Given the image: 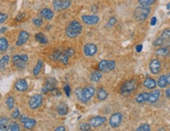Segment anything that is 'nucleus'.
Listing matches in <instances>:
<instances>
[{
  "instance_id": "nucleus-1",
  "label": "nucleus",
  "mask_w": 170,
  "mask_h": 131,
  "mask_svg": "<svg viewBox=\"0 0 170 131\" xmlns=\"http://www.w3.org/2000/svg\"><path fill=\"white\" fill-rule=\"evenodd\" d=\"M77 99L82 103H88L95 95V89L93 87H86L84 88H77L74 91Z\"/></svg>"
},
{
  "instance_id": "nucleus-2",
  "label": "nucleus",
  "mask_w": 170,
  "mask_h": 131,
  "mask_svg": "<svg viewBox=\"0 0 170 131\" xmlns=\"http://www.w3.org/2000/svg\"><path fill=\"white\" fill-rule=\"evenodd\" d=\"M83 26L79 21H72L67 25L65 29V34L70 39H74L79 36L80 34L82 32Z\"/></svg>"
},
{
  "instance_id": "nucleus-3",
  "label": "nucleus",
  "mask_w": 170,
  "mask_h": 131,
  "mask_svg": "<svg viewBox=\"0 0 170 131\" xmlns=\"http://www.w3.org/2000/svg\"><path fill=\"white\" fill-rule=\"evenodd\" d=\"M137 87H138V83H137L136 80L132 79L127 80L122 84L120 89V93L121 95L125 96V97L129 96L131 94H132L134 91H136Z\"/></svg>"
},
{
  "instance_id": "nucleus-4",
  "label": "nucleus",
  "mask_w": 170,
  "mask_h": 131,
  "mask_svg": "<svg viewBox=\"0 0 170 131\" xmlns=\"http://www.w3.org/2000/svg\"><path fill=\"white\" fill-rule=\"evenodd\" d=\"M13 62L14 65L19 69H24L27 65V62L29 60V56L27 54L14 55L12 58Z\"/></svg>"
},
{
  "instance_id": "nucleus-5",
  "label": "nucleus",
  "mask_w": 170,
  "mask_h": 131,
  "mask_svg": "<svg viewBox=\"0 0 170 131\" xmlns=\"http://www.w3.org/2000/svg\"><path fill=\"white\" fill-rule=\"evenodd\" d=\"M150 13V8L149 6H140L135 10L134 16L138 21H144L148 17Z\"/></svg>"
},
{
  "instance_id": "nucleus-6",
  "label": "nucleus",
  "mask_w": 170,
  "mask_h": 131,
  "mask_svg": "<svg viewBox=\"0 0 170 131\" xmlns=\"http://www.w3.org/2000/svg\"><path fill=\"white\" fill-rule=\"evenodd\" d=\"M116 67V63L113 60H102L98 64V69L101 72H109Z\"/></svg>"
},
{
  "instance_id": "nucleus-7",
  "label": "nucleus",
  "mask_w": 170,
  "mask_h": 131,
  "mask_svg": "<svg viewBox=\"0 0 170 131\" xmlns=\"http://www.w3.org/2000/svg\"><path fill=\"white\" fill-rule=\"evenodd\" d=\"M52 5L54 10L59 12L68 9L71 6V1L70 0H53Z\"/></svg>"
},
{
  "instance_id": "nucleus-8",
  "label": "nucleus",
  "mask_w": 170,
  "mask_h": 131,
  "mask_svg": "<svg viewBox=\"0 0 170 131\" xmlns=\"http://www.w3.org/2000/svg\"><path fill=\"white\" fill-rule=\"evenodd\" d=\"M43 96L41 94H36L31 97L29 101V106L31 109L35 110L40 108L43 104Z\"/></svg>"
},
{
  "instance_id": "nucleus-9",
  "label": "nucleus",
  "mask_w": 170,
  "mask_h": 131,
  "mask_svg": "<svg viewBox=\"0 0 170 131\" xmlns=\"http://www.w3.org/2000/svg\"><path fill=\"white\" fill-rule=\"evenodd\" d=\"M57 80L54 78H48L46 79L44 83V85H43V88H42L41 91L43 94H47L48 92H50L52 90H54V88H56V86H57Z\"/></svg>"
},
{
  "instance_id": "nucleus-10",
  "label": "nucleus",
  "mask_w": 170,
  "mask_h": 131,
  "mask_svg": "<svg viewBox=\"0 0 170 131\" xmlns=\"http://www.w3.org/2000/svg\"><path fill=\"white\" fill-rule=\"evenodd\" d=\"M122 118H123V115L120 112H117V113L113 114L109 118V126L112 128H117L121 123Z\"/></svg>"
},
{
  "instance_id": "nucleus-11",
  "label": "nucleus",
  "mask_w": 170,
  "mask_h": 131,
  "mask_svg": "<svg viewBox=\"0 0 170 131\" xmlns=\"http://www.w3.org/2000/svg\"><path fill=\"white\" fill-rule=\"evenodd\" d=\"M75 54V50L73 48H69L67 50H65L62 51L61 56L60 57L59 61L61 62L65 65H68L69 64V60L70 57H72Z\"/></svg>"
},
{
  "instance_id": "nucleus-12",
  "label": "nucleus",
  "mask_w": 170,
  "mask_h": 131,
  "mask_svg": "<svg viewBox=\"0 0 170 131\" xmlns=\"http://www.w3.org/2000/svg\"><path fill=\"white\" fill-rule=\"evenodd\" d=\"M98 51V48L96 45L94 43H87L84 46V53L87 57H93L94 55L96 54Z\"/></svg>"
},
{
  "instance_id": "nucleus-13",
  "label": "nucleus",
  "mask_w": 170,
  "mask_h": 131,
  "mask_svg": "<svg viewBox=\"0 0 170 131\" xmlns=\"http://www.w3.org/2000/svg\"><path fill=\"white\" fill-rule=\"evenodd\" d=\"M20 122L23 124L24 127L28 129H32L36 125V120H35L34 119L28 118L25 115H22L20 117Z\"/></svg>"
},
{
  "instance_id": "nucleus-14",
  "label": "nucleus",
  "mask_w": 170,
  "mask_h": 131,
  "mask_svg": "<svg viewBox=\"0 0 170 131\" xmlns=\"http://www.w3.org/2000/svg\"><path fill=\"white\" fill-rule=\"evenodd\" d=\"M81 20L84 24L88 25H96L99 22V17L96 15H83L81 17Z\"/></svg>"
},
{
  "instance_id": "nucleus-15",
  "label": "nucleus",
  "mask_w": 170,
  "mask_h": 131,
  "mask_svg": "<svg viewBox=\"0 0 170 131\" xmlns=\"http://www.w3.org/2000/svg\"><path fill=\"white\" fill-rule=\"evenodd\" d=\"M149 67H150V72L152 73V74H158L161 70V62H160L158 59H154V60H152L150 61Z\"/></svg>"
},
{
  "instance_id": "nucleus-16",
  "label": "nucleus",
  "mask_w": 170,
  "mask_h": 131,
  "mask_svg": "<svg viewBox=\"0 0 170 131\" xmlns=\"http://www.w3.org/2000/svg\"><path fill=\"white\" fill-rule=\"evenodd\" d=\"M29 37H30V35H29V32H26V31H21L19 32V35H18V39H17L16 46H21L24 45L29 40Z\"/></svg>"
},
{
  "instance_id": "nucleus-17",
  "label": "nucleus",
  "mask_w": 170,
  "mask_h": 131,
  "mask_svg": "<svg viewBox=\"0 0 170 131\" xmlns=\"http://www.w3.org/2000/svg\"><path fill=\"white\" fill-rule=\"evenodd\" d=\"M15 89L19 92H25L29 88V84L25 79H19L14 84Z\"/></svg>"
},
{
  "instance_id": "nucleus-18",
  "label": "nucleus",
  "mask_w": 170,
  "mask_h": 131,
  "mask_svg": "<svg viewBox=\"0 0 170 131\" xmlns=\"http://www.w3.org/2000/svg\"><path fill=\"white\" fill-rule=\"evenodd\" d=\"M106 122V118L103 116H95L93 117L90 120V125L91 127H99L103 125Z\"/></svg>"
},
{
  "instance_id": "nucleus-19",
  "label": "nucleus",
  "mask_w": 170,
  "mask_h": 131,
  "mask_svg": "<svg viewBox=\"0 0 170 131\" xmlns=\"http://www.w3.org/2000/svg\"><path fill=\"white\" fill-rule=\"evenodd\" d=\"M40 16L43 19L47 20V21H51L54 17V11L50 8H44V9L41 10V11L40 12Z\"/></svg>"
},
{
  "instance_id": "nucleus-20",
  "label": "nucleus",
  "mask_w": 170,
  "mask_h": 131,
  "mask_svg": "<svg viewBox=\"0 0 170 131\" xmlns=\"http://www.w3.org/2000/svg\"><path fill=\"white\" fill-rule=\"evenodd\" d=\"M160 96H161V91L159 90H154L150 94H149V98L147 101L150 104H154L159 100Z\"/></svg>"
},
{
  "instance_id": "nucleus-21",
  "label": "nucleus",
  "mask_w": 170,
  "mask_h": 131,
  "mask_svg": "<svg viewBox=\"0 0 170 131\" xmlns=\"http://www.w3.org/2000/svg\"><path fill=\"white\" fill-rule=\"evenodd\" d=\"M10 62V56L9 55H5L2 58L0 59V71L3 72L6 68V66L8 65Z\"/></svg>"
},
{
  "instance_id": "nucleus-22",
  "label": "nucleus",
  "mask_w": 170,
  "mask_h": 131,
  "mask_svg": "<svg viewBox=\"0 0 170 131\" xmlns=\"http://www.w3.org/2000/svg\"><path fill=\"white\" fill-rule=\"evenodd\" d=\"M57 112L60 115H65L69 112V107L67 106L66 104L65 103H61L57 105Z\"/></svg>"
},
{
  "instance_id": "nucleus-23",
  "label": "nucleus",
  "mask_w": 170,
  "mask_h": 131,
  "mask_svg": "<svg viewBox=\"0 0 170 131\" xmlns=\"http://www.w3.org/2000/svg\"><path fill=\"white\" fill-rule=\"evenodd\" d=\"M35 39L41 44H47L48 43L47 36H45L43 32H38V33L35 34Z\"/></svg>"
},
{
  "instance_id": "nucleus-24",
  "label": "nucleus",
  "mask_w": 170,
  "mask_h": 131,
  "mask_svg": "<svg viewBox=\"0 0 170 131\" xmlns=\"http://www.w3.org/2000/svg\"><path fill=\"white\" fill-rule=\"evenodd\" d=\"M149 98V94L148 93H141V94H138V95L136 96V102L139 103V104H143V103H145L146 101H148Z\"/></svg>"
},
{
  "instance_id": "nucleus-25",
  "label": "nucleus",
  "mask_w": 170,
  "mask_h": 131,
  "mask_svg": "<svg viewBox=\"0 0 170 131\" xmlns=\"http://www.w3.org/2000/svg\"><path fill=\"white\" fill-rule=\"evenodd\" d=\"M143 85L149 90H152L156 87V82L154 79L147 78L143 82Z\"/></svg>"
},
{
  "instance_id": "nucleus-26",
  "label": "nucleus",
  "mask_w": 170,
  "mask_h": 131,
  "mask_svg": "<svg viewBox=\"0 0 170 131\" xmlns=\"http://www.w3.org/2000/svg\"><path fill=\"white\" fill-rule=\"evenodd\" d=\"M96 95H97V98H98V100L101 101H105L108 97L107 92H106L103 88L99 89L96 92Z\"/></svg>"
},
{
  "instance_id": "nucleus-27",
  "label": "nucleus",
  "mask_w": 170,
  "mask_h": 131,
  "mask_svg": "<svg viewBox=\"0 0 170 131\" xmlns=\"http://www.w3.org/2000/svg\"><path fill=\"white\" fill-rule=\"evenodd\" d=\"M102 73L101 71H95L91 73V75H90V79L91 82L93 83H98V82L100 81V79H102Z\"/></svg>"
},
{
  "instance_id": "nucleus-28",
  "label": "nucleus",
  "mask_w": 170,
  "mask_h": 131,
  "mask_svg": "<svg viewBox=\"0 0 170 131\" xmlns=\"http://www.w3.org/2000/svg\"><path fill=\"white\" fill-rule=\"evenodd\" d=\"M43 62L42 60H39L37 61V63H36V64L35 65L34 68H33V75H34L35 76H37L38 75L40 74V71H41L42 70V67H43Z\"/></svg>"
},
{
  "instance_id": "nucleus-29",
  "label": "nucleus",
  "mask_w": 170,
  "mask_h": 131,
  "mask_svg": "<svg viewBox=\"0 0 170 131\" xmlns=\"http://www.w3.org/2000/svg\"><path fill=\"white\" fill-rule=\"evenodd\" d=\"M9 122V119L6 116L0 118V130H8L7 124Z\"/></svg>"
},
{
  "instance_id": "nucleus-30",
  "label": "nucleus",
  "mask_w": 170,
  "mask_h": 131,
  "mask_svg": "<svg viewBox=\"0 0 170 131\" xmlns=\"http://www.w3.org/2000/svg\"><path fill=\"white\" fill-rule=\"evenodd\" d=\"M63 50H54L51 54L50 55V58L53 61H57V60H60V57L61 56V53H62Z\"/></svg>"
},
{
  "instance_id": "nucleus-31",
  "label": "nucleus",
  "mask_w": 170,
  "mask_h": 131,
  "mask_svg": "<svg viewBox=\"0 0 170 131\" xmlns=\"http://www.w3.org/2000/svg\"><path fill=\"white\" fill-rule=\"evenodd\" d=\"M169 50H168V48L166 47H162V48H159L158 50H156L155 53L159 57H166L169 54Z\"/></svg>"
},
{
  "instance_id": "nucleus-32",
  "label": "nucleus",
  "mask_w": 170,
  "mask_h": 131,
  "mask_svg": "<svg viewBox=\"0 0 170 131\" xmlns=\"http://www.w3.org/2000/svg\"><path fill=\"white\" fill-rule=\"evenodd\" d=\"M8 46H9V43H8L7 39L4 37L0 38V51L6 50Z\"/></svg>"
},
{
  "instance_id": "nucleus-33",
  "label": "nucleus",
  "mask_w": 170,
  "mask_h": 131,
  "mask_svg": "<svg viewBox=\"0 0 170 131\" xmlns=\"http://www.w3.org/2000/svg\"><path fill=\"white\" fill-rule=\"evenodd\" d=\"M167 79L166 75H162L159 77L158 81V86L160 87V88H165L167 86Z\"/></svg>"
},
{
  "instance_id": "nucleus-34",
  "label": "nucleus",
  "mask_w": 170,
  "mask_h": 131,
  "mask_svg": "<svg viewBox=\"0 0 170 131\" xmlns=\"http://www.w3.org/2000/svg\"><path fill=\"white\" fill-rule=\"evenodd\" d=\"M14 99L13 98L12 96H9L6 99V105L7 107V108L9 110H12L13 108H14Z\"/></svg>"
},
{
  "instance_id": "nucleus-35",
  "label": "nucleus",
  "mask_w": 170,
  "mask_h": 131,
  "mask_svg": "<svg viewBox=\"0 0 170 131\" xmlns=\"http://www.w3.org/2000/svg\"><path fill=\"white\" fill-rule=\"evenodd\" d=\"M160 38L163 40V42L170 40V29H167L161 32Z\"/></svg>"
},
{
  "instance_id": "nucleus-36",
  "label": "nucleus",
  "mask_w": 170,
  "mask_h": 131,
  "mask_svg": "<svg viewBox=\"0 0 170 131\" xmlns=\"http://www.w3.org/2000/svg\"><path fill=\"white\" fill-rule=\"evenodd\" d=\"M8 130L10 131H19L21 130V126L19 124H18L15 122H12L10 123L8 126Z\"/></svg>"
},
{
  "instance_id": "nucleus-37",
  "label": "nucleus",
  "mask_w": 170,
  "mask_h": 131,
  "mask_svg": "<svg viewBox=\"0 0 170 131\" xmlns=\"http://www.w3.org/2000/svg\"><path fill=\"white\" fill-rule=\"evenodd\" d=\"M32 24L35 25L37 28H40L43 25V20L42 17H35L32 20Z\"/></svg>"
},
{
  "instance_id": "nucleus-38",
  "label": "nucleus",
  "mask_w": 170,
  "mask_h": 131,
  "mask_svg": "<svg viewBox=\"0 0 170 131\" xmlns=\"http://www.w3.org/2000/svg\"><path fill=\"white\" fill-rule=\"evenodd\" d=\"M155 1L156 0H138L139 3L143 6H149L150 5H153Z\"/></svg>"
},
{
  "instance_id": "nucleus-39",
  "label": "nucleus",
  "mask_w": 170,
  "mask_h": 131,
  "mask_svg": "<svg viewBox=\"0 0 170 131\" xmlns=\"http://www.w3.org/2000/svg\"><path fill=\"white\" fill-rule=\"evenodd\" d=\"M117 23V19L116 17H112L109 18V20L108 21L107 24L106 25V28H108V29H110V28H112V27H113L115 25V24Z\"/></svg>"
},
{
  "instance_id": "nucleus-40",
  "label": "nucleus",
  "mask_w": 170,
  "mask_h": 131,
  "mask_svg": "<svg viewBox=\"0 0 170 131\" xmlns=\"http://www.w3.org/2000/svg\"><path fill=\"white\" fill-rule=\"evenodd\" d=\"M91 125L88 123H86V122H83L81 126H80V129L82 131H89L91 130Z\"/></svg>"
},
{
  "instance_id": "nucleus-41",
  "label": "nucleus",
  "mask_w": 170,
  "mask_h": 131,
  "mask_svg": "<svg viewBox=\"0 0 170 131\" xmlns=\"http://www.w3.org/2000/svg\"><path fill=\"white\" fill-rule=\"evenodd\" d=\"M136 130L137 131H150V127L148 124L144 123V124H143V125H141V126H139V127L136 129Z\"/></svg>"
},
{
  "instance_id": "nucleus-42",
  "label": "nucleus",
  "mask_w": 170,
  "mask_h": 131,
  "mask_svg": "<svg viewBox=\"0 0 170 131\" xmlns=\"http://www.w3.org/2000/svg\"><path fill=\"white\" fill-rule=\"evenodd\" d=\"M10 117L14 119H17L18 118H19V117H20V111H19V109H18V108H16V109L12 112Z\"/></svg>"
},
{
  "instance_id": "nucleus-43",
  "label": "nucleus",
  "mask_w": 170,
  "mask_h": 131,
  "mask_svg": "<svg viewBox=\"0 0 170 131\" xmlns=\"http://www.w3.org/2000/svg\"><path fill=\"white\" fill-rule=\"evenodd\" d=\"M164 43V42H163L162 39H161L160 37L157 38V39H155V40L154 41V43H153V45H154V46H161V45Z\"/></svg>"
},
{
  "instance_id": "nucleus-44",
  "label": "nucleus",
  "mask_w": 170,
  "mask_h": 131,
  "mask_svg": "<svg viewBox=\"0 0 170 131\" xmlns=\"http://www.w3.org/2000/svg\"><path fill=\"white\" fill-rule=\"evenodd\" d=\"M8 19V15L0 12V24H2Z\"/></svg>"
},
{
  "instance_id": "nucleus-45",
  "label": "nucleus",
  "mask_w": 170,
  "mask_h": 131,
  "mask_svg": "<svg viewBox=\"0 0 170 131\" xmlns=\"http://www.w3.org/2000/svg\"><path fill=\"white\" fill-rule=\"evenodd\" d=\"M25 17V13H22L20 14L17 15L16 17H15V21H22V20Z\"/></svg>"
},
{
  "instance_id": "nucleus-46",
  "label": "nucleus",
  "mask_w": 170,
  "mask_h": 131,
  "mask_svg": "<svg viewBox=\"0 0 170 131\" xmlns=\"http://www.w3.org/2000/svg\"><path fill=\"white\" fill-rule=\"evenodd\" d=\"M64 92L66 94L67 97H69L70 94H71V88H70L69 85H65L64 87Z\"/></svg>"
},
{
  "instance_id": "nucleus-47",
  "label": "nucleus",
  "mask_w": 170,
  "mask_h": 131,
  "mask_svg": "<svg viewBox=\"0 0 170 131\" xmlns=\"http://www.w3.org/2000/svg\"><path fill=\"white\" fill-rule=\"evenodd\" d=\"M50 93H51L52 95L54 96V97H58V96H61V92H60L59 90L57 88H54V90H52V91H50Z\"/></svg>"
},
{
  "instance_id": "nucleus-48",
  "label": "nucleus",
  "mask_w": 170,
  "mask_h": 131,
  "mask_svg": "<svg viewBox=\"0 0 170 131\" xmlns=\"http://www.w3.org/2000/svg\"><path fill=\"white\" fill-rule=\"evenodd\" d=\"M156 23H157V17H153L151 18V21H150V25L151 26H154L156 25Z\"/></svg>"
},
{
  "instance_id": "nucleus-49",
  "label": "nucleus",
  "mask_w": 170,
  "mask_h": 131,
  "mask_svg": "<svg viewBox=\"0 0 170 131\" xmlns=\"http://www.w3.org/2000/svg\"><path fill=\"white\" fill-rule=\"evenodd\" d=\"M136 50L137 53H140V52L142 51V50H143V46H142L141 44L137 45V46H136Z\"/></svg>"
},
{
  "instance_id": "nucleus-50",
  "label": "nucleus",
  "mask_w": 170,
  "mask_h": 131,
  "mask_svg": "<svg viewBox=\"0 0 170 131\" xmlns=\"http://www.w3.org/2000/svg\"><path fill=\"white\" fill-rule=\"evenodd\" d=\"M97 10H98V6H97L96 5H93L92 6H91V11L93 13L97 12Z\"/></svg>"
},
{
  "instance_id": "nucleus-51",
  "label": "nucleus",
  "mask_w": 170,
  "mask_h": 131,
  "mask_svg": "<svg viewBox=\"0 0 170 131\" xmlns=\"http://www.w3.org/2000/svg\"><path fill=\"white\" fill-rule=\"evenodd\" d=\"M54 130L55 131H65V128L64 126H58V127L56 128Z\"/></svg>"
},
{
  "instance_id": "nucleus-52",
  "label": "nucleus",
  "mask_w": 170,
  "mask_h": 131,
  "mask_svg": "<svg viewBox=\"0 0 170 131\" xmlns=\"http://www.w3.org/2000/svg\"><path fill=\"white\" fill-rule=\"evenodd\" d=\"M165 95H166L167 98H169L170 99V87L169 88L167 89L166 91H165Z\"/></svg>"
},
{
  "instance_id": "nucleus-53",
  "label": "nucleus",
  "mask_w": 170,
  "mask_h": 131,
  "mask_svg": "<svg viewBox=\"0 0 170 131\" xmlns=\"http://www.w3.org/2000/svg\"><path fill=\"white\" fill-rule=\"evenodd\" d=\"M6 30H7V28H6V27H3V28H2V29H1L0 32L2 34V33H4L5 32H6Z\"/></svg>"
},
{
  "instance_id": "nucleus-54",
  "label": "nucleus",
  "mask_w": 170,
  "mask_h": 131,
  "mask_svg": "<svg viewBox=\"0 0 170 131\" xmlns=\"http://www.w3.org/2000/svg\"><path fill=\"white\" fill-rule=\"evenodd\" d=\"M166 79H167V83L170 85V74H168V75H167Z\"/></svg>"
},
{
  "instance_id": "nucleus-55",
  "label": "nucleus",
  "mask_w": 170,
  "mask_h": 131,
  "mask_svg": "<svg viewBox=\"0 0 170 131\" xmlns=\"http://www.w3.org/2000/svg\"><path fill=\"white\" fill-rule=\"evenodd\" d=\"M167 9H168V10L170 9V3H168V5L167 6Z\"/></svg>"
}]
</instances>
